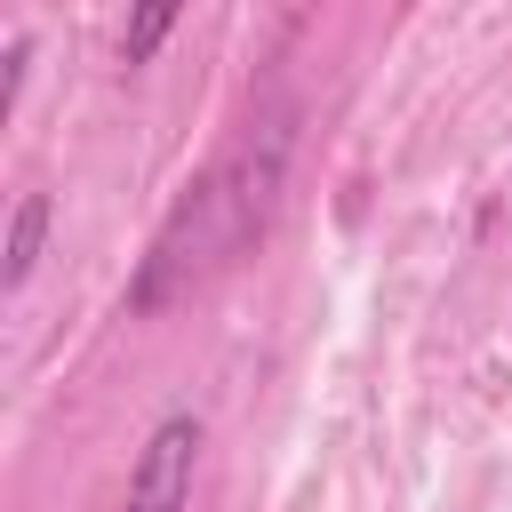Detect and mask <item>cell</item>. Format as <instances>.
Returning a JSON list of instances; mask_svg holds the SVG:
<instances>
[{
  "label": "cell",
  "mask_w": 512,
  "mask_h": 512,
  "mask_svg": "<svg viewBox=\"0 0 512 512\" xmlns=\"http://www.w3.org/2000/svg\"><path fill=\"white\" fill-rule=\"evenodd\" d=\"M48 216H56V208H48V192H16V208H8V248H0V256H8V264H0V288H8V296H24V288H32L40 248H48Z\"/></svg>",
  "instance_id": "3"
},
{
  "label": "cell",
  "mask_w": 512,
  "mask_h": 512,
  "mask_svg": "<svg viewBox=\"0 0 512 512\" xmlns=\"http://www.w3.org/2000/svg\"><path fill=\"white\" fill-rule=\"evenodd\" d=\"M288 152H296V112L288 104H272L264 120H248L176 192V208L160 216V232H152V248H144V264L128 280V312H168L192 288H208L264 232V216H272V200L288 184Z\"/></svg>",
  "instance_id": "1"
},
{
  "label": "cell",
  "mask_w": 512,
  "mask_h": 512,
  "mask_svg": "<svg viewBox=\"0 0 512 512\" xmlns=\"http://www.w3.org/2000/svg\"><path fill=\"white\" fill-rule=\"evenodd\" d=\"M192 480H200V416L176 408L144 432L128 488H120V512H192Z\"/></svg>",
  "instance_id": "2"
},
{
  "label": "cell",
  "mask_w": 512,
  "mask_h": 512,
  "mask_svg": "<svg viewBox=\"0 0 512 512\" xmlns=\"http://www.w3.org/2000/svg\"><path fill=\"white\" fill-rule=\"evenodd\" d=\"M184 24V0H128V24H120V64H152L168 48V32Z\"/></svg>",
  "instance_id": "4"
}]
</instances>
